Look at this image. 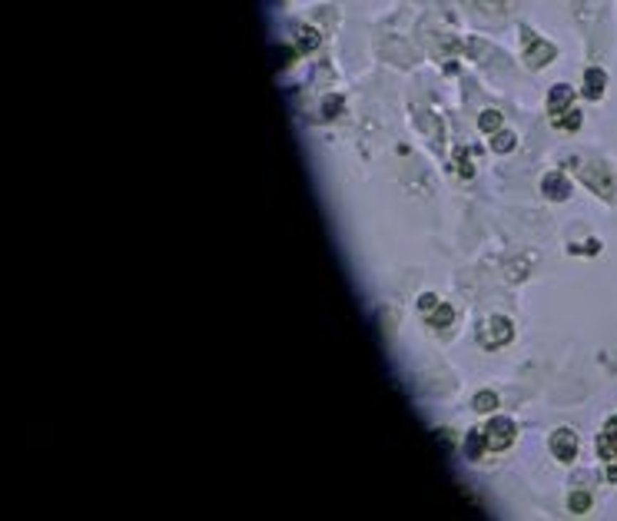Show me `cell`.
<instances>
[{
    "label": "cell",
    "mask_w": 617,
    "mask_h": 521,
    "mask_svg": "<svg viewBox=\"0 0 617 521\" xmlns=\"http://www.w3.org/2000/svg\"><path fill=\"white\" fill-rule=\"evenodd\" d=\"M598 452L604 458V475L611 482H617V416L608 418V425H604V432L598 438Z\"/></svg>",
    "instance_id": "obj_1"
},
{
    "label": "cell",
    "mask_w": 617,
    "mask_h": 521,
    "mask_svg": "<svg viewBox=\"0 0 617 521\" xmlns=\"http://www.w3.org/2000/svg\"><path fill=\"white\" fill-rule=\"evenodd\" d=\"M548 448L558 462H564V465L574 462V455H578V435L571 432V428H558V432H551Z\"/></svg>",
    "instance_id": "obj_2"
},
{
    "label": "cell",
    "mask_w": 617,
    "mask_h": 521,
    "mask_svg": "<svg viewBox=\"0 0 617 521\" xmlns=\"http://www.w3.org/2000/svg\"><path fill=\"white\" fill-rule=\"evenodd\" d=\"M484 442H488V448H494V452L508 448V445L514 442V425H512V418H494V422L484 428Z\"/></svg>",
    "instance_id": "obj_3"
},
{
    "label": "cell",
    "mask_w": 617,
    "mask_h": 521,
    "mask_svg": "<svg viewBox=\"0 0 617 521\" xmlns=\"http://www.w3.org/2000/svg\"><path fill=\"white\" fill-rule=\"evenodd\" d=\"M512 336H514V329H512V322L508 319H502V316H494L488 326L482 329V342L488 349H498V346H504V342H512Z\"/></svg>",
    "instance_id": "obj_4"
},
{
    "label": "cell",
    "mask_w": 617,
    "mask_h": 521,
    "mask_svg": "<svg viewBox=\"0 0 617 521\" xmlns=\"http://www.w3.org/2000/svg\"><path fill=\"white\" fill-rule=\"evenodd\" d=\"M541 190H544V196H548V200H554V203L568 200V193H571V186H568V180H564V173H548L544 180H541Z\"/></svg>",
    "instance_id": "obj_5"
},
{
    "label": "cell",
    "mask_w": 617,
    "mask_h": 521,
    "mask_svg": "<svg viewBox=\"0 0 617 521\" xmlns=\"http://www.w3.org/2000/svg\"><path fill=\"white\" fill-rule=\"evenodd\" d=\"M604 83H608L604 70L591 67L588 73H584V97H588V100H601V93H604Z\"/></svg>",
    "instance_id": "obj_6"
},
{
    "label": "cell",
    "mask_w": 617,
    "mask_h": 521,
    "mask_svg": "<svg viewBox=\"0 0 617 521\" xmlns=\"http://www.w3.org/2000/svg\"><path fill=\"white\" fill-rule=\"evenodd\" d=\"M571 103V90L568 87H551V93H548V113H551V120H558V113L564 110V106Z\"/></svg>",
    "instance_id": "obj_7"
},
{
    "label": "cell",
    "mask_w": 617,
    "mask_h": 521,
    "mask_svg": "<svg viewBox=\"0 0 617 521\" xmlns=\"http://www.w3.org/2000/svg\"><path fill=\"white\" fill-rule=\"evenodd\" d=\"M484 432H478V428H472V432H468V438H465V455H468V458H472V462H478V458H482V452H484Z\"/></svg>",
    "instance_id": "obj_8"
},
{
    "label": "cell",
    "mask_w": 617,
    "mask_h": 521,
    "mask_svg": "<svg viewBox=\"0 0 617 521\" xmlns=\"http://www.w3.org/2000/svg\"><path fill=\"white\" fill-rule=\"evenodd\" d=\"M472 408L475 412H494V408H498V396H494V392H478Z\"/></svg>",
    "instance_id": "obj_9"
},
{
    "label": "cell",
    "mask_w": 617,
    "mask_h": 521,
    "mask_svg": "<svg viewBox=\"0 0 617 521\" xmlns=\"http://www.w3.org/2000/svg\"><path fill=\"white\" fill-rule=\"evenodd\" d=\"M568 508H571L574 515H584V512L591 508V492H571Z\"/></svg>",
    "instance_id": "obj_10"
},
{
    "label": "cell",
    "mask_w": 617,
    "mask_h": 521,
    "mask_svg": "<svg viewBox=\"0 0 617 521\" xmlns=\"http://www.w3.org/2000/svg\"><path fill=\"white\" fill-rule=\"evenodd\" d=\"M492 150L494 153H508V150H514V133H494Z\"/></svg>",
    "instance_id": "obj_11"
},
{
    "label": "cell",
    "mask_w": 617,
    "mask_h": 521,
    "mask_svg": "<svg viewBox=\"0 0 617 521\" xmlns=\"http://www.w3.org/2000/svg\"><path fill=\"white\" fill-rule=\"evenodd\" d=\"M478 126H482V130H488V133H492V130H498V126H502V113H494V110H488V113H482V120H478Z\"/></svg>",
    "instance_id": "obj_12"
},
{
    "label": "cell",
    "mask_w": 617,
    "mask_h": 521,
    "mask_svg": "<svg viewBox=\"0 0 617 521\" xmlns=\"http://www.w3.org/2000/svg\"><path fill=\"white\" fill-rule=\"evenodd\" d=\"M432 322H435V326H448V322H452V309H448V306H442V309L435 312Z\"/></svg>",
    "instance_id": "obj_13"
},
{
    "label": "cell",
    "mask_w": 617,
    "mask_h": 521,
    "mask_svg": "<svg viewBox=\"0 0 617 521\" xmlns=\"http://www.w3.org/2000/svg\"><path fill=\"white\" fill-rule=\"evenodd\" d=\"M435 306H438V299H435L432 292H425L422 299H418V309H422V312H428V309H435Z\"/></svg>",
    "instance_id": "obj_14"
},
{
    "label": "cell",
    "mask_w": 617,
    "mask_h": 521,
    "mask_svg": "<svg viewBox=\"0 0 617 521\" xmlns=\"http://www.w3.org/2000/svg\"><path fill=\"white\" fill-rule=\"evenodd\" d=\"M564 126H568V130H578V126H581V113H578V110H571V116H568V123H564Z\"/></svg>",
    "instance_id": "obj_15"
}]
</instances>
